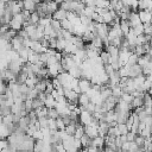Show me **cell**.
<instances>
[{
	"instance_id": "cell-22",
	"label": "cell",
	"mask_w": 152,
	"mask_h": 152,
	"mask_svg": "<svg viewBox=\"0 0 152 152\" xmlns=\"http://www.w3.org/2000/svg\"><path fill=\"white\" fill-rule=\"evenodd\" d=\"M97 8H109L110 1L109 0H95Z\"/></svg>"
},
{
	"instance_id": "cell-30",
	"label": "cell",
	"mask_w": 152,
	"mask_h": 152,
	"mask_svg": "<svg viewBox=\"0 0 152 152\" xmlns=\"http://www.w3.org/2000/svg\"><path fill=\"white\" fill-rule=\"evenodd\" d=\"M133 28V31L135 32V34L137 36H139V34H142L144 33V24L141 23V24H139L138 26H135V27H132Z\"/></svg>"
},
{
	"instance_id": "cell-28",
	"label": "cell",
	"mask_w": 152,
	"mask_h": 152,
	"mask_svg": "<svg viewBox=\"0 0 152 152\" xmlns=\"http://www.w3.org/2000/svg\"><path fill=\"white\" fill-rule=\"evenodd\" d=\"M56 121H57V129H58V131H63V129H65L66 125L64 124V121H63V118H62V116H59L58 119H56Z\"/></svg>"
},
{
	"instance_id": "cell-33",
	"label": "cell",
	"mask_w": 152,
	"mask_h": 152,
	"mask_svg": "<svg viewBox=\"0 0 152 152\" xmlns=\"http://www.w3.org/2000/svg\"><path fill=\"white\" fill-rule=\"evenodd\" d=\"M135 137H137V133H134L133 131H129L127 134H126V138H127V141H134V139H135Z\"/></svg>"
},
{
	"instance_id": "cell-25",
	"label": "cell",
	"mask_w": 152,
	"mask_h": 152,
	"mask_svg": "<svg viewBox=\"0 0 152 152\" xmlns=\"http://www.w3.org/2000/svg\"><path fill=\"white\" fill-rule=\"evenodd\" d=\"M100 57H101V59H102V62H103V64H108L109 63V59H110V55L108 53V51L107 50H102V52L100 53Z\"/></svg>"
},
{
	"instance_id": "cell-15",
	"label": "cell",
	"mask_w": 152,
	"mask_h": 152,
	"mask_svg": "<svg viewBox=\"0 0 152 152\" xmlns=\"http://www.w3.org/2000/svg\"><path fill=\"white\" fill-rule=\"evenodd\" d=\"M23 1H24V10L30 11L31 13L36 11V8H37V4H36L33 0H23Z\"/></svg>"
},
{
	"instance_id": "cell-9",
	"label": "cell",
	"mask_w": 152,
	"mask_h": 152,
	"mask_svg": "<svg viewBox=\"0 0 152 152\" xmlns=\"http://www.w3.org/2000/svg\"><path fill=\"white\" fill-rule=\"evenodd\" d=\"M103 121H106L107 124H112V122H115L116 121V112L113 109V110H108L104 113V118H103Z\"/></svg>"
},
{
	"instance_id": "cell-13",
	"label": "cell",
	"mask_w": 152,
	"mask_h": 152,
	"mask_svg": "<svg viewBox=\"0 0 152 152\" xmlns=\"http://www.w3.org/2000/svg\"><path fill=\"white\" fill-rule=\"evenodd\" d=\"M91 145H93V146H95V147H97V148H103V146H106L104 137L99 135V137L94 138V139H93V141H91Z\"/></svg>"
},
{
	"instance_id": "cell-2",
	"label": "cell",
	"mask_w": 152,
	"mask_h": 152,
	"mask_svg": "<svg viewBox=\"0 0 152 152\" xmlns=\"http://www.w3.org/2000/svg\"><path fill=\"white\" fill-rule=\"evenodd\" d=\"M93 119H94L93 113L88 112L87 109H86V110H81V113H80V122H81L82 125H84V126L91 125Z\"/></svg>"
},
{
	"instance_id": "cell-29",
	"label": "cell",
	"mask_w": 152,
	"mask_h": 152,
	"mask_svg": "<svg viewBox=\"0 0 152 152\" xmlns=\"http://www.w3.org/2000/svg\"><path fill=\"white\" fill-rule=\"evenodd\" d=\"M144 33L147 36H152V24L151 23L144 24Z\"/></svg>"
},
{
	"instance_id": "cell-1",
	"label": "cell",
	"mask_w": 152,
	"mask_h": 152,
	"mask_svg": "<svg viewBox=\"0 0 152 152\" xmlns=\"http://www.w3.org/2000/svg\"><path fill=\"white\" fill-rule=\"evenodd\" d=\"M24 23H25V19L23 17V13H18V14L13 15V18H12V20L10 23V26H11V28H13V30L19 32L20 30H23Z\"/></svg>"
},
{
	"instance_id": "cell-16",
	"label": "cell",
	"mask_w": 152,
	"mask_h": 152,
	"mask_svg": "<svg viewBox=\"0 0 152 152\" xmlns=\"http://www.w3.org/2000/svg\"><path fill=\"white\" fill-rule=\"evenodd\" d=\"M120 27H121V31H122V33H124V36H127L128 34V32L131 31V25H129V23H128V20H121L120 21Z\"/></svg>"
},
{
	"instance_id": "cell-20",
	"label": "cell",
	"mask_w": 152,
	"mask_h": 152,
	"mask_svg": "<svg viewBox=\"0 0 152 152\" xmlns=\"http://www.w3.org/2000/svg\"><path fill=\"white\" fill-rule=\"evenodd\" d=\"M39 20H40V14H39L37 11L32 12V13H31V18H30V24H34V25H38Z\"/></svg>"
},
{
	"instance_id": "cell-35",
	"label": "cell",
	"mask_w": 152,
	"mask_h": 152,
	"mask_svg": "<svg viewBox=\"0 0 152 152\" xmlns=\"http://www.w3.org/2000/svg\"><path fill=\"white\" fill-rule=\"evenodd\" d=\"M80 152H88V148H82L80 150Z\"/></svg>"
},
{
	"instance_id": "cell-21",
	"label": "cell",
	"mask_w": 152,
	"mask_h": 152,
	"mask_svg": "<svg viewBox=\"0 0 152 152\" xmlns=\"http://www.w3.org/2000/svg\"><path fill=\"white\" fill-rule=\"evenodd\" d=\"M134 53L138 55L139 57H141V56H144L147 52H146V49H145L144 45H135L134 46Z\"/></svg>"
},
{
	"instance_id": "cell-7",
	"label": "cell",
	"mask_w": 152,
	"mask_h": 152,
	"mask_svg": "<svg viewBox=\"0 0 152 152\" xmlns=\"http://www.w3.org/2000/svg\"><path fill=\"white\" fill-rule=\"evenodd\" d=\"M86 127V134L89 135L91 139L99 137V125L95 126V125H88V126H84Z\"/></svg>"
},
{
	"instance_id": "cell-10",
	"label": "cell",
	"mask_w": 152,
	"mask_h": 152,
	"mask_svg": "<svg viewBox=\"0 0 152 152\" xmlns=\"http://www.w3.org/2000/svg\"><path fill=\"white\" fill-rule=\"evenodd\" d=\"M109 124H107L106 121H100L99 122V135L101 137H106L108 134L109 131Z\"/></svg>"
},
{
	"instance_id": "cell-19",
	"label": "cell",
	"mask_w": 152,
	"mask_h": 152,
	"mask_svg": "<svg viewBox=\"0 0 152 152\" xmlns=\"http://www.w3.org/2000/svg\"><path fill=\"white\" fill-rule=\"evenodd\" d=\"M138 59H139V56L135 55V53L133 52V53H131V56H129V58H128L126 65H128V66H133V65L138 64Z\"/></svg>"
},
{
	"instance_id": "cell-34",
	"label": "cell",
	"mask_w": 152,
	"mask_h": 152,
	"mask_svg": "<svg viewBox=\"0 0 152 152\" xmlns=\"http://www.w3.org/2000/svg\"><path fill=\"white\" fill-rule=\"evenodd\" d=\"M88 112H90V113H94L95 110H96V104L95 103H93V102H90V103H88L87 104V108H86Z\"/></svg>"
},
{
	"instance_id": "cell-3",
	"label": "cell",
	"mask_w": 152,
	"mask_h": 152,
	"mask_svg": "<svg viewBox=\"0 0 152 152\" xmlns=\"http://www.w3.org/2000/svg\"><path fill=\"white\" fill-rule=\"evenodd\" d=\"M11 44H12V49H13V50H15L17 52H19L20 50H23V49L25 48L24 38H21L20 36L14 37V38L11 40Z\"/></svg>"
},
{
	"instance_id": "cell-12",
	"label": "cell",
	"mask_w": 152,
	"mask_h": 152,
	"mask_svg": "<svg viewBox=\"0 0 152 152\" xmlns=\"http://www.w3.org/2000/svg\"><path fill=\"white\" fill-rule=\"evenodd\" d=\"M68 72H69L72 77H75V78H81V77H82V69H81L80 65H75V66L70 68Z\"/></svg>"
},
{
	"instance_id": "cell-31",
	"label": "cell",
	"mask_w": 152,
	"mask_h": 152,
	"mask_svg": "<svg viewBox=\"0 0 152 152\" xmlns=\"http://www.w3.org/2000/svg\"><path fill=\"white\" fill-rule=\"evenodd\" d=\"M134 141H135V142L139 145V147L141 148V147H142V145H144V142H145V138H144V137H141L140 134H137V137H135Z\"/></svg>"
},
{
	"instance_id": "cell-6",
	"label": "cell",
	"mask_w": 152,
	"mask_h": 152,
	"mask_svg": "<svg viewBox=\"0 0 152 152\" xmlns=\"http://www.w3.org/2000/svg\"><path fill=\"white\" fill-rule=\"evenodd\" d=\"M91 81L88 80V78H84V77H81L80 81H78V87L81 89L82 93H87L90 88H91Z\"/></svg>"
},
{
	"instance_id": "cell-26",
	"label": "cell",
	"mask_w": 152,
	"mask_h": 152,
	"mask_svg": "<svg viewBox=\"0 0 152 152\" xmlns=\"http://www.w3.org/2000/svg\"><path fill=\"white\" fill-rule=\"evenodd\" d=\"M61 115L58 113V110L56 108H49V113H48V118H51V119H58Z\"/></svg>"
},
{
	"instance_id": "cell-4",
	"label": "cell",
	"mask_w": 152,
	"mask_h": 152,
	"mask_svg": "<svg viewBox=\"0 0 152 152\" xmlns=\"http://www.w3.org/2000/svg\"><path fill=\"white\" fill-rule=\"evenodd\" d=\"M138 13H139V17H140V20H141L142 24L151 23V19H152V12H151L150 10H139Z\"/></svg>"
},
{
	"instance_id": "cell-11",
	"label": "cell",
	"mask_w": 152,
	"mask_h": 152,
	"mask_svg": "<svg viewBox=\"0 0 152 152\" xmlns=\"http://www.w3.org/2000/svg\"><path fill=\"white\" fill-rule=\"evenodd\" d=\"M141 74H142V68L139 64H135L133 66H129V77L134 78V77H137V76H139Z\"/></svg>"
},
{
	"instance_id": "cell-14",
	"label": "cell",
	"mask_w": 152,
	"mask_h": 152,
	"mask_svg": "<svg viewBox=\"0 0 152 152\" xmlns=\"http://www.w3.org/2000/svg\"><path fill=\"white\" fill-rule=\"evenodd\" d=\"M57 104L56 99L52 96V94H46V100H45V107L46 108H55Z\"/></svg>"
},
{
	"instance_id": "cell-32",
	"label": "cell",
	"mask_w": 152,
	"mask_h": 152,
	"mask_svg": "<svg viewBox=\"0 0 152 152\" xmlns=\"http://www.w3.org/2000/svg\"><path fill=\"white\" fill-rule=\"evenodd\" d=\"M30 89H31V88H30L26 83L20 84V93H21V94H26V95H27V94H28V91H30Z\"/></svg>"
},
{
	"instance_id": "cell-8",
	"label": "cell",
	"mask_w": 152,
	"mask_h": 152,
	"mask_svg": "<svg viewBox=\"0 0 152 152\" xmlns=\"http://www.w3.org/2000/svg\"><path fill=\"white\" fill-rule=\"evenodd\" d=\"M68 14H69V11L63 10V8H58V10L52 14V18H53V19H57V20H59V21H62V20H64V19L68 18Z\"/></svg>"
},
{
	"instance_id": "cell-23",
	"label": "cell",
	"mask_w": 152,
	"mask_h": 152,
	"mask_svg": "<svg viewBox=\"0 0 152 152\" xmlns=\"http://www.w3.org/2000/svg\"><path fill=\"white\" fill-rule=\"evenodd\" d=\"M30 88H34L36 87V84L38 83V78H37V76H32V77H27V80H26V82H25Z\"/></svg>"
},
{
	"instance_id": "cell-27",
	"label": "cell",
	"mask_w": 152,
	"mask_h": 152,
	"mask_svg": "<svg viewBox=\"0 0 152 152\" xmlns=\"http://www.w3.org/2000/svg\"><path fill=\"white\" fill-rule=\"evenodd\" d=\"M133 99H134V96L131 93H122V95H121V100H124L127 103H132Z\"/></svg>"
},
{
	"instance_id": "cell-5",
	"label": "cell",
	"mask_w": 152,
	"mask_h": 152,
	"mask_svg": "<svg viewBox=\"0 0 152 152\" xmlns=\"http://www.w3.org/2000/svg\"><path fill=\"white\" fill-rule=\"evenodd\" d=\"M128 23L131 25V27H135L138 26L139 24H141V20H140V17H139V13L137 11H132L129 13V17H128Z\"/></svg>"
},
{
	"instance_id": "cell-24",
	"label": "cell",
	"mask_w": 152,
	"mask_h": 152,
	"mask_svg": "<svg viewBox=\"0 0 152 152\" xmlns=\"http://www.w3.org/2000/svg\"><path fill=\"white\" fill-rule=\"evenodd\" d=\"M116 126H118V129L120 132V135H126L129 132V129H128V127H127L126 124H118Z\"/></svg>"
},
{
	"instance_id": "cell-17",
	"label": "cell",
	"mask_w": 152,
	"mask_h": 152,
	"mask_svg": "<svg viewBox=\"0 0 152 152\" xmlns=\"http://www.w3.org/2000/svg\"><path fill=\"white\" fill-rule=\"evenodd\" d=\"M27 62L31 63V64H38V63L40 62V53L32 51L31 55H30V57H28V61H27Z\"/></svg>"
},
{
	"instance_id": "cell-18",
	"label": "cell",
	"mask_w": 152,
	"mask_h": 152,
	"mask_svg": "<svg viewBox=\"0 0 152 152\" xmlns=\"http://www.w3.org/2000/svg\"><path fill=\"white\" fill-rule=\"evenodd\" d=\"M131 107L133 109L139 108V107H144V97H134L132 103H131Z\"/></svg>"
}]
</instances>
